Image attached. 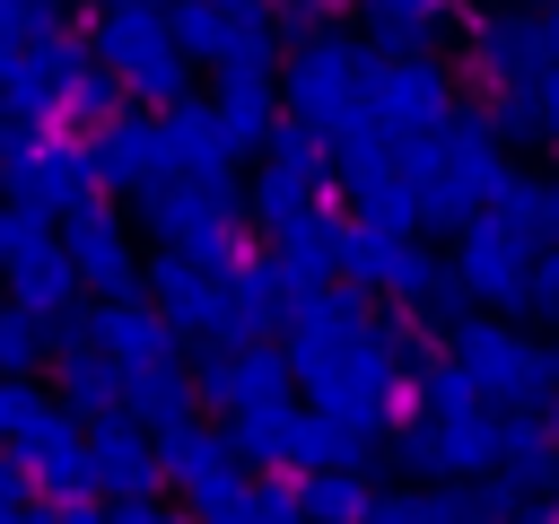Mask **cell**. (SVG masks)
Here are the masks:
<instances>
[{
	"instance_id": "6da1fadb",
	"label": "cell",
	"mask_w": 559,
	"mask_h": 524,
	"mask_svg": "<svg viewBox=\"0 0 559 524\" xmlns=\"http://www.w3.org/2000/svg\"><path fill=\"white\" fill-rule=\"evenodd\" d=\"M87 175H96V157H87L79 140L44 131V140L26 148V166H17V183H9V201H26V210H87Z\"/></svg>"
},
{
	"instance_id": "ba28073f",
	"label": "cell",
	"mask_w": 559,
	"mask_h": 524,
	"mask_svg": "<svg viewBox=\"0 0 559 524\" xmlns=\"http://www.w3.org/2000/svg\"><path fill=\"white\" fill-rule=\"evenodd\" d=\"M26 253H52V210L0 201V271H9V262H26Z\"/></svg>"
},
{
	"instance_id": "52a82bcc",
	"label": "cell",
	"mask_w": 559,
	"mask_h": 524,
	"mask_svg": "<svg viewBox=\"0 0 559 524\" xmlns=\"http://www.w3.org/2000/svg\"><path fill=\"white\" fill-rule=\"evenodd\" d=\"M114 393H122V376H114L96 349H70V358H61V402H70V410H105Z\"/></svg>"
},
{
	"instance_id": "8fae6325",
	"label": "cell",
	"mask_w": 559,
	"mask_h": 524,
	"mask_svg": "<svg viewBox=\"0 0 559 524\" xmlns=\"http://www.w3.org/2000/svg\"><path fill=\"white\" fill-rule=\"evenodd\" d=\"M44 410H52V402H44L35 384H9V376H0V445H9V454H17V437H26Z\"/></svg>"
},
{
	"instance_id": "5b68a950",
	"label": "cell",
	"mask_w": 559,
	"mask_h": 524,
	"mask_svg": "<svg viewBox=\"0 0 559 524\" xmlns=\"http://www.w3.org/2000/svg\"><path fill=\"white\" fill-rule=\"evenodd\" d=\"M87 463H96V480H105V489H140V480H148V445H140L122 419H96Z\"/></svg>"
},
{
	"instance_id": "4fadbf2b",
	"label": "cell",
	"mask_w": 559,
	"mask_h": 524,
	"mask_svg": "<svg viewBox=\"0 0 559 524\" xmlns=\"http://www.w3.org/2000/svg\"><path fill=\"white\" fill-rule=\"evenodd\" d=\"M131 393H140L148 410H175V376H166L157 358H148V367H131Z\"/></svg>"
},
{
	"instance_id": "e0dca14e",
	"label": "cell",
	"mask_w": 559,
	"mask_h": 524,
	"mask_svg": "<svg viewBox=\"0 0 559 524\" xmlns=\"http://www.w3.org/2000/svg\"><path fill=\"white\" fill-rule=\"evenodd\" d=\"M52 524H96V515H87V507H61V515H52Z\"/></svg>"
},
{
	"instance_id": "30bf717a",
	"label": "cell",
	"mask_w": 559,
	"mask_h": 524,
	"mask_svg": "<svg viewBox=\"0 0 559 524\" xmlns=\"http://www.w3.org/2000/svg\"><path fill=\"white\" fill-rule=\"evenodd\" d=\"M148 157H157V131H148V122H131V114H122V122L105 131V148H96V166H105V175H140Z\"/></svg>"
},
{
	"instance_id": "3957f363",
	"label": "cell",
	"mask_w": 559,
	"mask_h": 524,
	"mask_svg": "<svg viewBox=\"0 0 559 524\" xmlns=\"http://www.w3.org/2000/svg\"><path fill=\"white\" fill-rule=\"evenodd\" d=\"M61 253H70V271L79 279H96V288H122L131 279V245H122V227H114V210H70V236H61Z\"/></svg>"
},
{
	"instance_id": "277c9868",
	"label": "cell",
	"mask_w": 559,
	"mask_h": 524,
	"mask_svg": "<svg viewBox=\"0 0 559 524\" xmlns=\"http://www.w3.org/2000/svg\"><path fill=\"white\" fill-rule=\"evenodd\" d=\"M0 279H9V306H17V314H35V323H70L79 271H70V253H61V245H52V253H26V262H9Z\"/></svg>"
},
{
	"instance_id": "5bb4252c",
	"label": "cell",
	"mask_w": 559,
	"mask_h": 524,
	"mask_svg": "<svg viewBox=\"0 0 559 524\" xmlns=\"http://www.w3.org/2000/svg\"><path fill=\"white\" fill-rule=\"evenodd\" d=\"M105 105H114L105 79H79V87H70V114H105Z\"/></svg>"
},
{
	"instance_id": "8992f818",
	"label": "cell",
	"mask_w": 559,
	"mask_h": 524,
	"mask_svg": "<svg viewBox=\"0 0 559 524\" xmlns=\"http://www.w3.org/2000/svg\"><path fill=\"white\" fill-rule=\"evenodd\" d=\"M105 61L131 70V79L157 70V61H166V52H157V17H148V9H105Z\"/></svg>"
},
{
	"instance_id": "9c48e42d",
	"label": "cell",
	"mask_w": 559,
	"mask_h": 524,
	"mask_svg": "<svg viewBox=\"0 0 559 524\" xmlns=\"http://www.w3.org/2000/svg\"><path fill=\"white\" fill-rule=\"evenodd\" d=\"M44 349H52V341H44V323L9 306V314H0V376H9V384H26V367H35Z\"/></svg>"
},
{
	"instance_id": "7a4b0ae2",
	"label": "cell",
	"mask_w": 559,
	"mask_h": 524,
	"mask_svg": "<svg viewBox=\"0 0 559 524\" xmlns=\"http://www.w3.org/2000/svg\"><path fill=\"white\" fill-rule=\"evenodd\" d=\"M17 472H26L44 498H79V489L96 480V463H87V437H79L61 410H44V419L17 437Z\"/></svg>"
},
{
	"instance_id": "ac0fdd59",
	"label": "cell",
	"mask_w": 559,
	"mask_h": 524,
	"mask_svg": "<svg viewBox=\"0 0 559 524\" xmlns=\"http://www.w3.org/2000/svg\"><path fill=\"white\" fill-rule=\"evenodd\" d=\"M0 314H9V306H0Z\"/></svg>"
},
{
	"instance_id": "2e32d148",
	"label": "cell",
	"mask_w": 559,
	"mask_h": 524,
	"mask_svg": "<svg viewBox=\"0 0 559 524\" xmlns=\"http://www.w3.org/2000/svg\"><path fill=\"white\" fill-rule=\"evenodd\" d=\"M0 524H52V515H35L26 498H9V507H0Z\"/></svg>"
},
{
	"instance_id": "9a60e30c",
	"label": "cell",
	"mask_w": 559,
	"mask_h": 524,
	"mask_svg": "<svg viewBox=\"0 0 559 524\" xmlns=\"http://www.w3.org/2000/svg\"><path fill=\"white\" fill-rule=\"evenodd\" d=\"M17 480H26V472H17V454H9V445H0V507H9V498H17Z\"/></svg>"
},
{
	"instance_id": "7c38bea8",
	"label": "cell",
	"mask_w": 559,
	"mask_h": 524,
	"mask_svg": "<svg viewBox=\"0 0 559 524\" xmlns=\"http://www.w3.org/2000/svg\"><path fill=\"white\" fill-rule=\"evenodd\" d=\"M96 323H105V341H114V349H148V341H157L140 306H114V314H96Z\"/></svg>"
}]
</instances>
